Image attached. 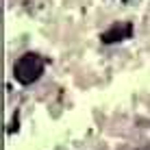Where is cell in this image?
<instances>
[{
    "instance_id": "1",
    "label": "cell",
    "mask_w": 150,
    "mask_h": 150,
    "mask_svg": "<svg viewBox=\"0 0 150 150\" xmlns=\"http://www.w3.org/2000/svg\"><path fill=\"white\" fill-rule=\"evenodd\" d=\"M44 74V59L35 52H26L22 54L18 61L13 63V76L18 83L22 85H30Z\"/></svg>"
},
{
    "instance_id": "2",
    "label": "cell",
    "mask_w": 150,
    "mask_h": 150,
    "mask_svg": "<svg viewBox=\"0 0 150 150\" xmlns=\"http://www.w3.org/2000/svg\"><path fill=\"white\" fill-rule=\"evenodd\" d=\"M133 35V26L128 22H122V24H115L102 35V41L105 44H113V41H122V39H128Z\"/></svg>"
}]
</instances>
